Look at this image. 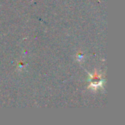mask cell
I'll return each instance as SVG.
<instances>
[{"label":"cell","instance_id":"6da1fadb","mask_svg":"<svg viewBox=\"0 0 125 125\" xmlns=\"http://www.w3.org/2000/svg\"><path fill=\"white\" fill-rule=\"evenodd\" d=\"M91 81H92V85L94 86H95L96 88L98 86H100L101 83H103V81H101V79L100 78V77L96 74V73H94V76L92 78Z\"/></svg>","mask_w":125,"mask_h":125}]
</instances>
